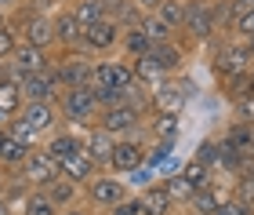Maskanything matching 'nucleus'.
<instances>
[{
    "label": "nucleus",
    "instance_id": "obj_1",
    "mask_svg": "<svg viewBox=\"0 0 254 215\" xmlns=\"http://www.w3.org/2000/svg\"><path fill=\"white\" fill-rule=\"evenodd\" d=\"M55 106H59L62 120H69V128H73V131H91V128H98L102 106H98V95H95V88H91V84L65 88Z\"/></svg>",
    "mask_w": 254,
    "mask_h": 215
},
{
    "label": "nucleus",
    "instance_id": "obj_2",
    "mask_svg": "<svg viewBox=\"0 0 254 215\" xmlns=\"http://www.w3.org/2000/svg\"><path fill=\"white\" fill-rule=\"evenodd\" d=\"M149 109L134 103H117V106H102L98 113V128L109 131L113 139H149Z\"/></svg>",
    "mask_w": 254,
    "mask_h": 215
},
{
    "label": "nucleus",
    "instance_id": "obj_3",
    "mask_svg": "<svg viewBox=\"0 0 254 215\" xmlns=\"http://www.w3.org/2000/svg\"><path fill=\"white\" fill-rule=\"evenodd\" d=\"M251 51L244 40L229 37V40H218L211 48V70L218 73V81H225V77H240V73H251Z\"/></svg>",
    "mask_w": 254,
    "mask_h": 215
},
{
    "label": "nucleus",
    "instance_id": "obj_4",
    "mask_svg": "<svg viewBox=\"0 0 254 215\" xmlns=\"http://www.w3.org/2000/svg\"><path fill=\"white\" fill-rule=\"evenodd\" d=\"M127 197H131L127 183L120 175H109V172H98L84 186V201H87V208H95V212H109V208H117L120 201H127Z\"/></svg>",
    "mask_w": 254,
    "mask_h": 215
},
{
    "label": "nucleus",
    "instance_id": "obj_5",
    "mask_svg": "<svg viewBox=\"0 0 254 215\" xmlns=\"http://www.w3.org/2000/svg\"><path fill=\"white\" fill-rule=\"evenodd\" d=\"M178 33H186V40H192V44L214 40V37H218L214 0H189V4H186V22H182Z\"/></svg>",
    "mask_w": 254,
    "mask_h": 215
},
{
    "label": "nucleus",
    "instance_id": "obj_6",
    "mask_svg": "<svg viewBox=\"0 0 254 215\" xmlns=\"http://www.w3.org/2000/svg\"><path fill=\"white\" fill-rule=\"evenodd\" d=\"M120 37H124V26L117 18H102L95 26L84 29V40H80V51L91 55V59H109L113 51L120 48Z\"/></svg>",
    "mask_w": 254,
    "mask_h": 215
},
{
    "label": "nucleus",
    "instance_id": "obj_7",
    "mask_svg": "<svg viewBox=\"0 0 254 215\" xmlns=\"http://www.w3.org/2000/svg\"><path fill=\"white\" fill-rule=\"evenodd\" d=\"M91 88H95L98 95H113V92H127V88H134V70H131V62L98 59V62H95V77H91Z\"/></svg>",
    "mask_w": 254,
    "mask_h": 215
},
{
    "label": "nucleus",
    "instance_id": "obj_8",
    "mask_svg": "<svg viewBox=\"0 0 254 215\" xmlns=\"http://www.w3.org/2000/svg\"><path fill=\"white\" fill-rule=\"evenodd\" d=\"M18 179H26L29 190H48L55 179H62V164L55 161V157H48L44 150H33L26 161H22Z\"/></svg>",
    "mask_w": 254,
    "mask_h": 215
},
{
    "label": "nucleus",
    "instance_id": "obj_9",
    "mask_svg": "<svg viewBox=\"0 0 254 215\" xmlns=\"http://www.w3.org/2000/svg\"><path fill=\"white\" fill-rule=\"evenodd\" d=\"M4 66H7V73H15V77L48 73L51 66H55V55L44 51V48H33V44H26V40H18V48L11 51V59H7Z\"/></svg>",
    "mask_w": 254,
    "mask_h": 215
},
{
    "label": "nucleus",
    "instance_id": "obj_10",
    "mask_svg": "<svg viewBox=\"0 0 254 215\" xmlns=\"http://www.w3.org/2000/svg\"><path fill=\"white\" fill-rule=\"evenodd\" d=\"M189 95L192 92H189L186 81H178V77H164V81L149 92V106H153V113H182Z\"/></svg>",
    "mask_w": 254,
    "mask_h": 215
},
{
    "label": "nucleus",
    "instance_id": "obj_11",
    "mask_svg": "<svg viewBox=\"0 0 254 215\" xmlns=\"http://www.w3.org/2000/svg\"><path fill=\"white\" fill-rule=\"evenodd\" d=\"M15 33H18V40L33 44V48H44V51L59 48V44H55V22H51V15H37V11H26V15L18 18Z\"/></svg>",
    "mask_w": 254,
    "mask_h": 215
},
{
    "label": "nucleus",
    "instance_id": "obj_12",
    "mask_svg": "<svg viewBox=\"0 0 254 215\" xmlns=\"http://www.w3.org/2000/svg\"><path fill=\"white\" fill-rule=\"evenodd\" d=\"M145 161V139H117V146H113V157H109V175H131L134 168H142Z\"/></svg>",
    "mask_w": 254,
    "mask_h": 215
},
{
    "label": "nucleus",
    "instance_id": "obj_13",
    "mask_svg": "<svg viewBox=\"0 0 254 215\" xmlns=\"http://www.w3.org/2000/svg\"><path fill=\"white\" fill-rule=\"evenodd\" d=\"M18 117L26 120L33 131H40L44 142H48V135H55V131L62 128V113H59V106H55V103H26Z\"/></svg>",
    "mask_w": 254,
    "mask_h": 215
},
{
    "label": "nucleus",
    "instance_id": "obj_14",
    "mask_svg": "<svg viewBox=\"0 0 254 215\" xmlns=\"http://www.w3.org/2000/svg\"><path fill=\"white\" fill-rule=\"evenodd\" d=\"M51 22H55V44H59L62 51H80L84 26H80V18L73 15V7H62L59 15H51Z\"/></svg>",
    "mask_w": 254,
    "mask_h": 215
},
{
    "label": "nucleus",
    "instance_id": "obj_15",
    "mask_svg": "<svg viewBox=\"0 0 254 215\" xmlns=\"http://www.w3.org/2000/svg\"><path fill=\"white\" fill-rule=\"evenodd\" d=\"M218 139H222V146H225L229 153H236L244 164L254 161V128H251V124L233 120V124L225 128V135H218Z\"/></svg>",
    "mask_w": 254,
    "mask_h": 215
},
{
    "label": "nucleus",
    "instance_id": "obj_16",
    "mask_svg": "<svg viewBox=\"0 0 254 215\" xmlns=\"http://www.w3.org/2000/svg\"><path fill=\"white\" fill-rule=\"evenodd\" d=\"M44 153L55 157V161H69V157L84 153V135L73 131V128H59L55 135H48V142H44Z\"/></svg>",
    "mask_w": 254,
    "mask_h": 215
},
{
    "label": "nucleus",
    "instance_id": "obj_17",
    "mask_svg": "<svg viewBox=\"0 0 254 215\" xmlns=\"http://www.w3.org/2000/svg\"><path fill=\"white\" fill-rule=\"evenodd\" d=\"M18 88H22V99H26V103H59V84L51 81V73L18 77Z\"/></svg>",
    "mask_w": 254,
    "mask_h": 215
},
{
    "label": "nucleus",
    "instance_id": "obj_18",
    "mask_svg": "<svg viewBox=\"0 0 254 215\" xmlns=\"http://www.w3.org/2000/svg\"><path fill=\"white\" fill-rule=\"evenodd\" d=\"M113 146H117V139H113L109 131H102V128H91L84 131V153L95 161L98 172H106L109 168V157H113Z\"/></svg>",
    "mask_w": 254,
    "mask_h": 215
},
{
    "label": "nucleus",
    "instance_id": "obj_19",
    "mask_svg": "<svg viewBox=\"0 0 254 215\" xmlns=\"http://www.w3.org/2000/svg\"><path fill=\"white\" fill-rule=\"evenodd\" d=\"M153 62H156V70L164 73V77H178L182 70V62H186V48H182L178 40H167V44H156L153 51Z\"/></svg>",
    "mask_w": 254,
    "mask_h": 215
},
{
    "label": "nucleus",
    "instance_id": "obj_20",
    "mask_svg": "<svg viewBox=\"0 0 254 215\" xmlns=\"http://www.w3.org/2000/svg\"><path fill=\"white\" fill-rule=\"evenodd\" d=\"M138 201H142V215H175V201L167 197V190H164V183H156V186H149V190H142L138 194Z\"/></svg>",
    "mask_w": 254,
    "mask_h": 215
},
{
    "label": "nucleus",
    "instance_id": "obj_21",
    "mask_svg": "<svg viewBox=\"0 0 254 215\" xmlns=\"http://www.w3.org/2000/svg\"><path fill=\"white\" fill-rule=\"evenodd\" d=\"M7 70V66H4ZM22 106H26V99H22V88H18V77L15 73H7L4 81H0V113L11 120V117H18Z\"/></svg>",
    "mask_w": 254,
    "mask_h": 215
},
{
    "label": "nucleus",
    "instance_id": "obj_22",
    "mask_svg": "<svg viewBox=\"0 0 254 215\" xmlns=\"http://www.w3.org/2000/svg\"><path fill=\"white\" fill-rule=\"evenodd\" d=\"M95 175H98V168L87 153H76V157H69V161H62V179H69V183H76V186H87Z\"/></svg>",
    "mask_w": 254,
    "mask_h": 215
},
{
    "label": "nucleus",
    "instance_id": "obj_23",
    "mask_svg": "<svg viewBox=\"0 0 254 215\" xmlns=\"http://www.w3.org/2000/svg\"><path fill=\"white\" fill-rule=\"evenodd\" d=\"M149 135L153 139H175L178 142V131H182V113H149Z\"/></svg>",
    "mask_w": 254,
    "mask_h": 215
},
{
    "label": "nucleus",
    "instance_id": "obj_24",
    "mask_svg": "<svg viewBox=\"0 0 254 215\" xmlns=\"http://www.w3.org/2000/svg\"><path fill=\"white\" fill-rule=\"evenodd\" d=\"M229 197V190H218V186H211V190H196L192 194V201H189V212H196V215H214L218 208H222V201Z\"/></svg>",
    "mask_w": 254,
    "mask_h": 215
},
{
    "label": "nucleus",
    "instance_id": "obj_25",
    "mask_svg": "<svg viewBox=\"0 0 254 215\" xmlns=\"http://www.w3.org/2000/svg\"><path fill=\"white\" fill-rule=\"evenodd\" d=\"M182 175L192 183V190H211V186H218V172H214V168H207L203 161H196V157H189V161L182 164Z\"/></svg>",
    "mask_w": 254,
    "mask_h": 215
},
{
    "label": "nucleus",
    "instance_id": "obj_26",
    "mask_svg": "<svg viewBox=\"0 0 254 215\" xmlns=\"http://www.w3.org/2000/svg\"><path fill=\"white\" fill-rule=\"evenodd\" d=\"M62 208L48 197V190H29L18 205V215H59Z\"/></svg>",
    "mask_w": 254,
    "mask_h": 215
},
{
    "label": "nucleus",
    "instance_id": "obj_27",
    "mask_svg": "<svg viewBox=\"0 0 254 215\" xmlns=\"http://www.w3.org/2000/svg\"><path fill=\"white\" fill-rule=\"evenodd\" d=\"M48 197L59 208H73V205H80V197H84V186L69 183V179H55V183L48 186Z\"/></svg>",
    "mask_w": 254,
    "mask_h": 215
},
{
    "label": "nucleus",
    "instance_id": "obj_28",
    "mask_svg": "<svg viewBox=\"0 0 254 215\" xmlns=\"http://www.w3.org/2000/svg\"><path fill=\"white\" fill-rule=\"evenodd\" d=\"M171 157H175V139H149L145 142V168H153V172H160Z\"/></svg>",
    "mask_w": 254,
    "mask_h": 215
},
{
    "label": "nucleus",
    "instance_id": "obj_29",
    "mask_svg": "<svg viewBox=\"0 0 254 215\" xmlns=\"http://www.w3.org/2000/svg\"><path fill=\"white\" fill-rule=\"evenodd\" d=\"M29 153H33L29 146H22L18 139H11V135H7L4 146H0V172H18L22 161H26Z\"/></svg>",
    "mask_w": 254,
    "mask_h": 215
},
{
    "label": "nucleus",
    "instance_id": "obj_30",
    "mask_svg": "<svg viewBox=\"0 0 254 215\" xmlns=\"http://www.w3.org/2000/svg\"><path fill=\"white\" fill-rule=\"evenodd\" d=\"M229 194H233L240 205L244 208H251L254 212V161L244 168V172H240L236 179H233V186H229Z\"/></svg>",
    "mask_w": 254,
    "mask_h": 215
},
{
    "label": "nucleus",
    "instance_id": "obj_31",
    "mask_svg": "<svg viewBox=\"0 0 254 215\" xmlns=\"http://www.w3.org/2000/svg\"><path fill=\"white\" fill-rule=\"evenodd\" d=\"M120 48L131 55V62H134V59H142V55L153 51V44H149V37L142 33V26H127L124 37H120Z\"/></svg>",
    "mask_w": 254,
    "mask_h": 215
},
{
    "label": "nucleus",
    "instance_id": "obj_32",
    "mask_svg": "<svg viewBox=\"0 0 254 215\" xmlns=\"http://www.w3.org/2000/svg\"><path fill=\"white\" fill-rule=\"evenodd\" d=\"M73 15L80 18V26H95V22L102 18H109V11H106V0H76L73 4Z\"/></svg>",
    "mask_w": 254,
    "mask_h": 215
},
{
    "label": "nucleus",
    "instance_id": "obj_33",
    "mask_svg": "<svg viewBox=\"0 0 254 215\" xmlns=\"http://www.w3.org/2000/svg\"><path fill=\"white\" fill-rule=\"evenodd\" d=\"M7 135H11V139H18L22 146H29V150H44V135L33 131L22 117H11L7 120Z\"/></svg>",
    "mask_w": 254,
    "mask_h": 215
},
{
    "label": "nucleus",
    "instance_id": "obj_34",
    "mask_svg": "<svg viewBox=\"0 0 254 215\" xmlns=\"http://www.w3.org/2000/svg\"><path fill=\"white\" fill-rule=\"evenodd\" d=\"M138 26H142V33L149 37V44H167V40H175V29L167 26L164 18H156V15H142V22H138Z\"/></svg>",
    "mask_w": 254,
    "mask_h": 215
},
{
    "label": "nucleus",
    "instance_id": "obj_35",
    "mask_svg": "<svg viewBox=\"0 0 254 215\" xmlns=\"http://www.w3.org/2000/svg\"><path fill=\"white\" fill-rule=\"evenodd\" d=\"M160 183H164V190H167V197L171 201H175V205H189V201H192V194H196V190H192V183H189V179L186 175H167V179H160Z\"/></svg>",
    "mask_w": 254,
    "mask_h": 215
},
{
    "label": "nucleus",
    "instance_id": "obj_36",
    "mask_svg": "<svg viewBox=\"0 0 254 215\" xmlns=\"http://www.w3.org/2000/svg\"><path fill=\"white\" fill-rule=\"evenodd\" d=\"M186 4H189V0H164V4H160L153 15H156V18H164L167 26L178 33V29H182V22H186Z\"/></svg>",
    "mask_w": 254,
    "mask_h": 215
},
{
    "label": "nucleus",
    "instance_id": "obj_37",
    "mask_svg": "<svg viewBox=\"0 0 254 215\" xmlns=\"http://www.w3.org/2000/svg\"><path fill=\"white\" fill-rule=\"evenodd\" d=\"M192 157L218 172V168H222V139H203L200 146H196V153H192Z\"/></svg>",
    "mask_w": 254,
    "mask_h": 215
},
{
    "label": "nucleus",
    "instance_id": "obj_38",
    "mask_svg": "<svg viewBox=\"0 0 254 215\" xmlns=\"http://www.w3.org/2000/svg\"><path fill=\"white\" fill-rule=\"evenodd\" d=\"M124 183H127V190H138V194H142V190H149V186H156L160 183V175L153 172V168H134L131 175H124Z\"/></svg>",
    "mask_w": 254,
    "mask_h": 215
},
{
    "label": "nucleus",
    "instance_id": "obj_39",
    "mask_svg": "<svg viewBox=\"0 0 254 215\" xmlns=\"http://www.w3.org/2000/svg\"><path fill=\"white\" fill-rule=\"evenodd\" d=\"M222 92H225L229 103H236V99L251 95V77H247V73H240V77H225V81H222Z\"/></svg>",
    "mask_w": 254,
    "mask_h": 215
},
{
    "label": "nucleus",
    "instance_id": "obj_40",
    "mask_svg": "<svg viewBox=\"0 0 254 215\" xmlns=\"http://www.w3.org/2000/svg\"><path fill=\"white\" fill-rule=\"evenodd\" d=\"M233 120L240 124H254V95H244L233 103Z\"/></svg>",
    "mask_w": 254,
    "mask_h": 215
},
{
    "label": "nucleus",
    "instance_id": "obj_41",
    "mask_svg": "<svg viewBox=\"0 0 254 215\" xmlns=\"http://www.w3.org/2000/svg\"><path fill=\"white\" fill-rule=\"evenodd\" d=\"M233 37H236V40H251V37H254V7H247L244 15L236 18V26H233Z\"/></svg>",
    "mask_w": 254,
    "mask_h": 215
},
{
    "label": "nucleus",
    "instance_id": "obj_42",
    "mask_svg": "<svg viewBox=\"0 0 254 215\" xmlns=\"http://www.w3.org/2000/svg\"><path fill=\"white\" fill-rule=\"evenodd\" d=\"M15 48H18V33H15V26L0 29V66L11 59V51H15Z\"/></svg>",
    "mask_w": 254,
    "mask_h": 215
},
{
    "label": "nucleus",
    "instance_id": "obj_43",
    "mask_svg": "<svg viewBox=\"0 0 254 215\" xmlns=\"http://www.w3.org/2000/svg\"><path fill=\"white\" fill-rule=\"evenodd\" d=\"M106 215H142V201H138V194H131L127 201H120L117 208H109Z\"/></svg>",
    "mask_w": 254,
    "mask_h": 215
},
{
    "label": "nucleus",
    "instance_id": "obj_44",
    "mask_svg": "<svg viewBox=\"0 0 254 215\" xmlns=\"http://www.w3.org/2000/svg\"><path fill=\"white\" fill-rule=\"evenodd\" d=\"M214 215H254V212H251V208H244V205H240V201H236L233 194H229V197L222 201V208H218Z\"/></svg>",
    "mask_w": 254,
    "mask_h": 215
},
{
    "label": "nucleus",
    "instance_id": "obj_45",
    "mask_svg": "<svg viewBox=\"0 0 254 215\" xmlns=\"http://www.w3.org/2000/svg\"><path fill=\"white\" fill-rule=\"evenodd\" d=\"M131 4H134L138 11H142V15H153V11H156L160 4H164V0H131Z\"/></svg>",
    "mask_w": 254,
    "mask_h": 215
},
{
    "label": "nucleus",
    "instance_id": "obj_46",
    "mask_svg": "<svg viewBox=\"0 0 254 215\" xmlns=\"http://www.w3.org/2000/svg\"><path fill=\"white\" fill-rule=\"evenodd\" d=\"M59 215H95V212H91L87 205H73V208H62Z\"/></svg>",
    "mask_w": 254,
    "mask_h": 215
},
{
    "label": "nucleus",
    "instance_id": "obj_47",
    "mask_svg": "<svg viewBox=\"0 0 254 215\" xmlns=\"http://www.w3.org/2000/svg\"><path fill=\"white\" fill-rule=\"evenodd\" d=\"M11 212H15V205H11V201L0 194V215H11Z\"/></svg>",
    "mask_w": 254,
    "mask_h": 215
},
{
    "label": "nucleus",
    "instance_id": "obj_48",
    "mask_svg": "<svg viewBox=\"0 0 254 215\" xmlns=\"http://www.w3.org/2000/svg\"><path fill=\"white\" fill-rule=\"evenodd\" d=\"M7 26H11V15H7L4 7H0V29H7Z\"/></svg>",
    "mask_w": 254,
    "mask_h": 215
},
{
    "label": "nucleus",
    "instance_id": "obj_49",
    "mask_svg": "<svg viewBox=\"0 0 254 215\" xmlns=\"http://www.w3.org/2000/svg\"><path fill=\"white\" fill-rule=\"evenodd\" d=\"M244 44H247V51H251V59H254V37H251V40H244Z\"/></svg>",
    "mask_w": 254,
    "mask_h": 215
},
{
    "label": "nucleus",
    "instance_id": "obj_50",
    "mask_svg": "<svg viewBox=\"0 0 254 215\" xmlns=\"http://www.w3.org/2000/svg\"><path fill=\"white\" fill-rule=\"evenodd\" d=\"M247 77H251V95H254V66H251V73H247Z\"/></svg>",
    "mask_w": 254,
    "mask_h": 215
},
{
    "label": "nucleus",
    "instance_id": "obj_51",
    "mask_svg": "<svg viewBox=\"0 0 254 215\" xmlns=\"http://www.w3.org/2000/svg\"><path fill=\"white\" fill-rule=\"evenodd\" d=\"M4 139H7V128H0V146H4Z\"/></svg>",
    "mask_w": 254,
    "mask_h": 215
},
{
    "label": "nucleus",
    "instance_id": "obj_52",
    "mask_svg": "<svg viewBox=\"0 0 254 215\" xmlns=\"http://www.w3.org/2000/svg\"><path fill=\"white\" fill-rule=\"evenodd\" d=\"M0 128H7V117H4V113H0Z\"/></svg>",
    "mask_w": 254,
    "mask_h": 215
},
{
    "label": "nucleus",
    "instance_id": "obj_53",
    "mask_svg": "<svg viewBox=\"0 0 254 215\" xmlns=\"http://www.w3.org/2000/svg\"><path fill=\"white\" fill-rule=\"evenodd\" d=\"M4 4H11V0H0V7H4Z\"/></svg>",
    "mask_w": 254,
    "mask_h": 215
},
{
    "label": "nucleus",
    "instance_id": "obj_54",
    "mask_svg": "<svg viewBox=\"0 0 254 215\" xmlns=\"http://www.w3.org/2000/svg\"><path fill=\"white\" fill-rule=\"evenodd\" d=\"M186 215H196V212H186Z\"/></svg>",
    "mask_w": 254,
    "mask_h": 215
},
{
    "label": "nucleus",
    "instance_id": "obj_55",
    "mask_svg": "<svg viewBox=\"0 0 254 215\" xmlns=\"http://www.w3.org/2000/svg\"><path fill=\"white\" fill-rule=\"evenodd\" d=\"M98 215H106V212H98Z\"/></svg>",
    "mask_w": 254,
    "mask_h": 215
},
{
    "label": "nucleus",
    "instance_id": "obj_56",
    "mask_svg": "<svg viewBox=\"0 0 254 215\" xmlns=\"http://www.w3.org/2000/svg\"><path fill=\"white\" fill-rule=\"evenodd\" d=\"M251 128H254V124H251Z\"/></svg>",
    "mask_w": 254,
    "mask_h": 215
}]
</instances>
